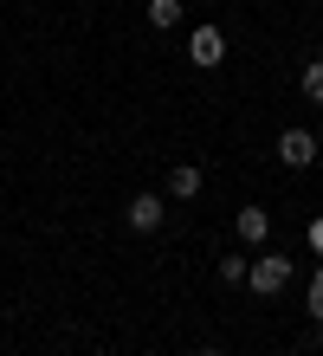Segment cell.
<instances>
[{
  "mask_svg": "<svg viewBox=\"0 0 323 356\" xmlns=\"http://www.w3.org/2000/svg\"><path fill=\"white\" fill-rule=\"evenodd\" d=\"M246 285L265 291V298H272V291H285V285H291V259H285V253H258L252 272H246Z\"/></svg>",
  "mask_w": 323,
  "mask_h": 356,
  "instance_id": "1",
  "label": "cell"
},
{
  "mask_svg": "<svg viewBox=\"0 0 323 356\" xmlns=\"http://www.w3.org/2000/svg\"><path fill=\"white\" fill-rule=\"evenodd\" d=\"M188 58H194L201 72H213V65L226 58V33H220V26H194V39H188Z\"/></svg>",
  "mask_w": 323,
  "mask_h": 356,
  "instance_id": "2",
  "label": "cell"
},
{
  "mask_svg": "<svg viewBox=\"0 0 323 356\" xmlns=\"http://www.w3.org/2000/svg\"><path fill=\"white\" fill-rule=\"evenodd\" d=\"M278 162H285V169H310L317 162V136L310 130H285L278 136Z\"/></svg>",
  "mask_w": 323,
  "mask_h": 356,
  "instance_id": "3",
  "label": "cell"
},
{
  "mask_svg": "<svg viewBox=\"0 0 323 356\" xmlns=\"http://www.w3.org/2000/svg\"><path fill=\"white\" fill-rule=\"evenodd\" d=\"M162 220H168V201L162 195H136V201H129V227H136V234H156Z\"/></svg>",
  "mask_w": 323,
  "mask_h": 356,
  "instance_id": "4",
  "label": "cell"
},
{
  "mask_svg": "<svg viewBox=\"0 0 323 356\" xmlns=\"http://www.w3.org/2000/svg\"><path fill=\"white\" fill-rule=\"evenodd\" d=\"M233 234H240L246 246H258L272 234V214H265V207H240V214H233Z\"/></svg>",
  "mask_w": 323,
  "mask_h": 356,
  "instance_id": "5",
  "label": "cell"
},
{
  "mask_svg": "<svg viewBox=\"0 0 323 356\" xmlns=\"http://www.w3.org/2000/svg\"><path fill=\"white\" fill-rule=\"evenodd\" d=\"M168 195L194 201V195H201V169H194V162H175V169H168Z\"/></svg>",
  "mask_w": 323,
  "mask_h": 356,
  "instance_id": "6",
  "label": "cell"
},
{
  "mask_svg": "<svg viewBox=\"0 0 323 356\" xmlns=\"http://www.w3.org/2000/svg\"><path fill=\"white\" fill-rule=\"evenodd\" d=\"M181 19H188V7H181V0H149V26H181Z\"/></svg>",
  "mask_w": 323,
  "mask_h": 356,
  "instance_id": "7",
  "label": "cell"
},
{
  "mask_svg": "<svg viewBox=\"0 0 323 356\" xmlns=\"http://www.w3.org/2000/svg\"><path fill=\"white\" fill-rule=\"evenodd\" d=\"M246 272H252V259L226 253V259H220V285H246Z\"/></svg>",
  "mask_w": 323,
  "mask_h": 356,
  "instance_id": "8",
  "label": "cell"
},
{
  "mask_svg": "<svg viewBox=\"0 0 323 356\" xmlns=\"http://www.w3.org/2000/svg\"><path fill=\"white\" fill-rule=\"evenodd\" d=\"M304 97L323 104V58H317V65H304Z\"/></svg>",
  "mask_w": 323,
  "mask_h": 356,
  "instance_id": "9",
  "label": "cell"
},
{
  "mask_svg": "<svg viewBox=\"0 0 323 356\" xmlns=\"http://www.w3.org/2000/svg\"><path fill=\"white\" fill-rule=\"evenodd\" d=\"M310 311L323 318V259H317V279H310Z\"/></svg>",
  "mask_w": 323,
  "mask_h": 356,
  "instance_id": "10",
  "label": "cell"
},
{
  "mask_svg": "<svg viewBox=\"0 0 323 356\" xmlns=\"http://www.w3.org/2000/svg\"><path fill=\"white\" fill-rule=\"evenodd\" d=\"M304 240H310V253L323 259V220H310V234H304Z\"/></svg>",
  "mask_w": 323,
  "mask_h": 356,
  "instance_id": "11",
  "label": "cell"
},
{
  "mask_svg": "<svg viewBox=\"0 0 323 356\" xmlns=\"http://www.w3.org/2000/svg\"><path fill=\"white\" fill-rule=\"evenodd\" d=\"M201 356H220V350H201Z\"/></svg>",
  "mask_w": 323,
  "mask_h": 356,
  "instance_id": "12",
  "label": "cell"
},
{
  "mask_svg": "<svg viewBox=\"0 0 323 356\" xmlns=\"http://www.w3.org/2000/svg\"><path fill=\"white\" fill-rule=\"evenodd\" d=\"M317 324H323V318H317Z\"/></svg>",
  "mask_w": 323,
  "mask_h": 356,
  "instance_id": "13",
  "label": "cell"
}]
</instances>
